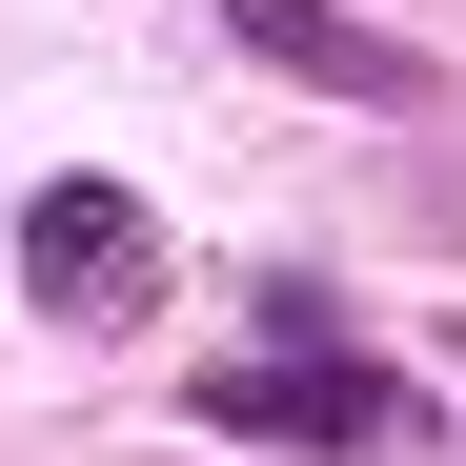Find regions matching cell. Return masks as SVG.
Returning <instances> with one entry per match:
<instances>
[{"instance_id": "7a4b0ae2", "label": "cell", "mask_w": 466, "mask_h": 466, "mask_svg": "<svg viewBox=\"0 0 466 466\" xmlns=\"http://www.w3.org/2000/svg\"><path fill=\"white\" fill-rule=\"evenodd\" d=\"M223 41L284 61L304 102H365V122H406V102H426V41H385L365 0H223Z\"/></svg>"}, {"instance_id": "3957f363", "label": "cell", "mask_w": 466, "mask_h": 466, "mask_svg": "<svg viewBox=\"0 0 466 466\" xmlns=\"http://www.w3.org/2000/svg\"><path fill=\"white\" fill-rule=\"evenodd\" d=\"M183 406H203L223 446H385V365H345V345H284V365H223V385H183Z\"/></svg>"}, {"instance_id": "6da1fadb", "label": "cell", "mask_w": 466, "mask_h": 466, "mask_svg": "<svg viewBox=\"0 0 466 466\" xmlns=\"http://www.w3.org/2000/svg\"><path fill=\"white\" fill-rule=\"evenodd\" d=\"M21 284L61 304V325H142V284H163V223H142L122 183H41V203H21Z\"/></svg>"}]
</instances>
